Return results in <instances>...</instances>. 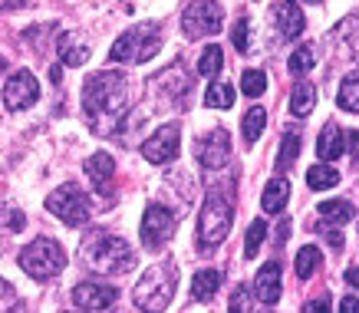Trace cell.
<instances>
[{"label":"cell","instance_id":"15","mask_svg":"<svg viewBox=\"0 0 359 313\" xmlns=\"http://www.w3.org/2000/svg\"><path fill=\"white\" fill-rule=\"evenodd\" d=\"M280 291H283V284H280V264H264L261 270H257V281H254V297L261 303H277L280 300Z\"/></svg>","mask_w":359,"mask_h":313},{"label":"cell","instance_id":"18","mask_svg":"<svg viewBox=\"0 0 359 313\" xmlns=\"http://www.w3.org/2000/svg\"><path fill=\"white\" fill-rule=\"evenodd\" d=\"M287 201H290V185H287V178H273V182H267V188H264V194H261L264 211H267V215H277V211H283Z\"/></svg>","mask_w":359,"mask_h":313},{"label":"cell","instance_id":"38","mask_svg":"<svg viewBox=\"0 0 359 313\" xmlns=\"http://www.w3.org/2000/svg\"><path fill=\"white\" fill-rule=\"evenodd\" d=\"M30 0H0V13L4 11H20V7H27Z\"/></svg>","mask_w":359,"mask_h":313},{"label":"cell","instance_id":"21","mask_svg":"<svg viewBox=\"0 0 359 313\" xmlns=\"http://www.w3.org/2000/svg\"><path fill=\"white\" fill-rule=\"evenodd\" d=\"M300 149H304V135H300V132H294V129H287L283 145H280V152H277V168H280V172L294 168V162L300 159Z\"/></svg>","mask_w":359,"mask_h":313},{"label":"cell","instance_id":"20","mask_svg":"<svg viewBox=\"0 0 359 313\" xmlns=\"http://www.w3.org/2000/svg\"><path fill=\"white\" fill-rule=\"evenodd\" d=\"M218 287H221V270H215V267L198 270L195 277H191V297L195 300H211Z\"/></svg>","mask_w":359,"mask_h":313},{"label":"cell","instance_id":"23","mask_svg":"<svg viewBox=\"0 0 359 313\" xmlns=\"http://www.w3.org/2000/svg\"><path fill=\"white\" fill-rule=\"evenodd\" d=\"M306 185H310L313 192H330V188H337L339 185V172L333 168V165L320 162V165H313V168L306 172Z\"/></svg>","mask_w":359,"mask_h":313},{"label":"cell","instance_id":"29","mask_svg":"<svg viewBox=\"0 0 359 313\" xmlns=\"http://www.w3.org/2000/svg\"><path fill=\"white\" fill-rule=\"evenodd\" d=\"M313 63H316V50L310 44H304V46H297L294 53H290V63H287V69H290L294 76H304Z\"/></svg>","mask_w":359,"mask_h":313},{"label":"cell","instance_id":"4","mask_svg":"<svg viewBox=\"0 0 359 313\" xmlns=\"http://www.w3.org/2000/svg\"><path fill=\"white\" fill-rule=\"evenodd\" d=\"M162 50V30L155 23H142V27H129L119 40L112 44L109 60L112 63H145Z\"/></svg>","mask_w":359,"mask_h":313},{"label":"cell","instance_id":"3","mask_svg":"<svg viewBox=\"0 0 359 313\" xmlns=\"http://www.w3.org/2000/svg\"><path fill=\"white\" fill-rule=\"evenodd\" d=\"M175 287H178V267H175L172 260H158L135 284V307L142 313L168 310V303L175 297Z\"/></svg>","mask_w":359,"mask_h":313},{"label":"cell","instance_id":"35","mask_svg":"<svg viewBox=\"0 0 359 313\" xmlns=\"http://www.w3.org/2000/svg\"><path fill=\"white\" fill-rule=\"evenodd\" d=\"M231 36H234V46H238V50H248V44H250V27H248V20H238V23H234Z\"/></svg>","mask_w":359,"mask_h":313},{"label":"cell","instance_id":"40","mask_svg":"<svg viewBox=\"0 0 359 313\" xmlns=\"http://www.w3.org/2000/svg\"><path fill=\"white\" fill-rule=\"evenodd\" d=\"M343 281H346L349 287H359V267H349L346 274H343Z\"/></svg>","mask_w":359,"mask_h":313},{"label":"cell","instance_id":"2","mask_svg":"<svg viewBox=\"0 0 359 313\" xmlns=\"http://www.w3.org/2000/svg\"><path fill=\"white\" fill-rule=\"evenodd\" d=\"M79 258L96 274H129L135 267V254L122 238L109 231H89L79 244Z\"/></svg>","mask_w":359,"mask_h":313},{"label":"cell","instance_id":"5","mask_svg":"<svg viewBox=\"0 0 359 313\" xmlns=\"http://www.w3.org/2000/svg\"><path fill=\"white\" fill-rule=\"evenodd\" d=\"M234 225V205L228 194H208L201 215H198V241L201 248H215L231 234Z\"/></svg>","mask_w":359,"mask_h":313},{"label":"cell","instance_id":"28","mask_svg":"<svg viewBox=\"0 0 359 313\" xmlns=\"http://www.w3.org/2000/svg\"><path fill=\"white\" fill-rule=\"evenodd\" d=\"M205 102L211 109H231L234 106V89H231L224 79H215V83L208 86V93H205Z\"/></svg>","mask_w":359,"mask_h":313},{"label":"cell","instance_id":"11","mask_svg":"<svg viewBox=\"0 0 359 313\" xmlns=\"http://www.w3.org/2000/svg\"><path fill=\"white\" fill-rule=\"evenodd\" d=\"M36 99H40V83H36V76L30 69H20V73H13L7 79V86H4V106L11 109V112L30 109Z\"/></svg>","mask_w":359,"mask_h":313},{"label":"cell","instance_id":"31","mask_svg":"<svg viewBox=\"0 0 359 313\" xmlns=\"http://www.w3.org/2000/svg\"><path fill=\"white\" fill-rule=\"evenodd\" d=\"M221 66H224V56H221V46H208L201 60H198V73L201 76H215L221 73Z\"/></svg>","mask_w":359,"mask_h":313},{"label":"cell","instance_id":"43","mask_svg":"<svg viewBox=\"0 0 359 313\" xmlns=\"http://www.w3.org/2000/svg\"><path fill=\"white\" fill-rule=\"evenodd\" d=\"M66 313H76V310H66Z\"/></svg>","mask_w":359,"mask_h":313},{"label":"cell","instance_id":"33","mask_svg":"<svg viewBox=\"0 0 359 313\" xmlns=\"http://www.w3.org/2000/svg\"><path fill=\"white\" fill-rule=\"evenodd\" d=\"M231 313H250V291L248 284H241L231 291Z\"/></svg>","mask_w":359,"mask_h":313},{"label":"cell","instance_id":"17","mask_svg":"<svg viewBox=\"0 0 359 313\" xmlns=\"http://www.w3.org/2000/svg\"><path fill=\"white\" fill-rule=\"evenodd\" d=\"M86 175L96 182L99 192H109V182H112V175H116V159H112L109 152L89 155L86 159Z\"/></svg>","mask_w":359,"mask_h":313},{"label":"cell","instance_id":"27","mask_svg":"<svg viewBox=\"0 0 359 313\" xmlns=\"http://www.w3.org/2000/svg\"><path fill=\"white\" fill-rule=\"evenodd\" d=\"M337 102H339V109H346V112H359V73H349L346 79L339 83Z\"/></svg>","mask_w":359,"mask_h":313},{"label":"cell","instance_id":"37","mask_svg":"<svg viewBox=\"0 0 359 313\" xmlns=\"http://www.w3.org/2000/svg\"><path fill=\"white\" fill-rule=\"evenodd\" d=\"M339 313H359V300L356 297H343L339 300Z\"/></svg>","mask_w":359,"mask_h":313},{"label":"cell","instance_id":"26","mask_svg":"<svg viewBox=\"0 0 359 313\" xmlns=\"http://www.w3.org/2000/svg\"><path fill=\"white\" fill-rule=\"evenodd\" d=\"M316 211H320V218H323L327 225H346V221H353V205H349V201H339V198L323 201Z\"/></svg>","mask_w":359,"mask_h":313},{"label":"cell","instance_id":"8","mask_svg":"<svg viewBox=\"0 0 359 313\" xmlns=\"http://www.w3.org/2000/svg\"><path fill=\"white\" fill-rule=\"evenodd\" d=\"M221 11L218 0H195L185 13H182V27H185V36L191 40H201V36H215L221 30Z\"/></svg>","mask_w":359,"mask_h":313},{"label":"cell","instance_id":"30","mask_svg":"<svg viewBox=\"0 0 359 313\" xmlns=\"http://www.w3.org/2000/svg\"><path fill=\"white\" fill-rule=\"evenodd\" d=\"M241 89H244V96L257 99L267 93V76L261 73V69H248V73L241 76Z\"/></svg>","mask_w":359,"mask_h":313},{"label":"cell","instance_id":"42","mask_svg":"<svg viewBox=\"0 0 359 313\" xmlns=\"http://www.w3.org/2000/svg\"><path fill=\"white\" fill-rule=\"evenodd\" d=\"M310 4H320V0H310Z\"/></svg>","mask_w":359,"mask_h":313},{"label":"cell","instance_id":"6","mask_svg":"<svg viewBox=\"0 0 359 313\" xmlns=\"http://www.w3.org/2000/svg\"><path fill=\"white\" fill-rule=\"evenodd\" d=\"M20 267L36 281H50L66 267V251L53 238H36L20 251Z\"/></svg>","mask_w":359,"mask_h":313},{"label":"cell","instance_id":"9","mask_svg":"<svg viewBox=\"0 0 359 313\" xmlns=\"http://www.w3.org/2000/svg\"><path fill=\"white\" fill-rule=\"evenodd\" d=\"M142 244L149 251H158L165 248V241L172 238V231H175V218L168 208L162 205H149L145 208V215H142Z\"/></svg>","mask_w":359,"mask_h":313},{"label":"cell","instance_id":"10","mask_svg":"<svg viewBox=\"0 0 359 313\" xmlns=\"http://www.w3.org/2000/svg\"><path fill=\"white\" fill-rule=\"evenodd\" d=\"M178 149H182V132H178V126H162V129H155L149 139L142 142V155L152 165L175 162V159H178Z\"/></svg>","mask_w":359,"mask_h":313},{"label":"cell","instance_id":"25","mask_svg":"<svg viewBox=\"0 0 359 313\" xmlns=\"http://www.w3.org/2000/svg\"><path fill=\"white\" fill-rule=\"evenodd\" d=\"M320 260H323L320 248H313V244H306V248H300V254H297V260H294L297 277H300V281H310V277L316 274V267H320Z\"/></svg>","mask_w":359,"mask_h":313},{"label":"cell","instance_id":"32","mask_svg":"<svg viewBox=\"0 0 359 313\" xmlns=\"http://www.w3.org/2000/svg\"><path fill=\"white\" fill-rule=\"evenodd\" d=\"M264 238H267V225H264L261 218H257V221L248 227V238H244V254H248V258H254V254L261 251Z\"/></svg>","mask_w":359,"mask_h":313},{"label":"cell","instance_id":"34","mask_svg":"<svg viewBox=\"0 0 359 313\" xmlns=\"http://www.w3.org/2000/svg\"><path fill=\"white\" fill-rule=\"evenodd\" d=\"M13 303H17V293H13V287L4 277H0V313H11Z\"/></svg>","mask_w":359,"mask_h":313},{"label":"cell","instance_id":"12","mask_svg":"<svg viewBox=\"0 0 359 313\" xmlns=\"http://www.w3.org/2000/svg\"><path fill=\"white\" fill-rule=\"evenodd\" d=\"M195 159L205 168H224L231 159V135L228 129H211L195 142Z\"/></svg>","mask_w":359,"mask_h":313},{"label":"cell","instance_id":"7","mask_svg":"<svg viewBox=\"0 0 359 313\" xmlns=\"http://www.w3.org/2000/svg\"><path fill=\"white\" fill-rule=\"evenodd\" d=\"M46 211H53L63 225L79 227V225H86L89 221V198L79 185H63V188L50 192V198H46Z\"/></svg>","mask_w":359,"mask_h":313},{"label":"cell","instance_id":"36","mask_svg":"<svg viewBox=\"0 0 359 313\" xmlns=\"http://www.w3.org/2000/svg\"><path fill=\"white\" fill-rule=\"evenodd\" d=\"M304 313H333L330 310V297H316V300H310L304 307Z\"/></svg>","mask_w":359,"mask_h":313},{"label":"cell","instance_id":"41","mask_svg":"<svg viewBox=\"0 0 359 313\" xmlns=\"http://www.w3.org/2000/svg\"><path fill=\"white\" fill-rule=\"evenodd\" d=\"M327 238H330V244H333V248H343V234H339V231H330V234H327Z\"/></svg>","mask_w":359,"mask_h":313},{"label":"cell","instance_id":"22","mask_svg":"<svg viewBox=\"0 0 359 313\" xmlns=\"http://www.w3.org/2000/svg\"><path fill=\"white\" fill-rule=\"evenodd\" d=\"M264 126H267V109H264V106H250L248 112H244V119H241V129H244V142H248V145H254V142L261 139Z\"/></svg>","mask_w":359,"mask_h":313},{"label":"cell","instance_id":"19","mask_svg":"<svg viewBox=\"0 0 359 313\" xmlns=\"http://www.w3.org/2000/svg\"><path fill=\"white\" fill-rule=\"evenodd\" d=\"M316 152H320V159L323 162H333V159H339L343 155V129L339 126H323V132H320V139H316Z\"/></svg>","mask_w":359,"mask_h":313},{"label":"cell","instance_id":"13","mask_svg":"<svg viewBox=\"0 0 359 313\" xmlns=\"http://www.w3.org/2000/svg\"><path fill=\"white\" fill-rule=\"evenodd\" d=\"M116 300H119V291H116V287H109V284L83 281V284H76V291H73V303H76L79 310H86V313L109 310Z\"/></svg>","mask_w":359,"mask_h":313},{"label":"cell","instance_id":"16","mask_svg":"<svg viewBox=\"0 0 359 313\" xmlns=\"http://www.w3.org/2000/svg\"><path fill=\"white\" fill-rule=\"evenodd\" d=\"M56 53H60V63L66 66H83L89 60V40L83 33H63L60 40H56Z\"/></svg>","mask_w":359,"mask_h":313},{"label":"cell","instance_id":"39","mask_svg":"<svg viewBox=\"0 0 359 313\" xmlns=\"http://www.w3.org/2000/svg\"><path fill=\"white\" fill-rule=\"evenodd\" d=\"M349 155H353V159H359V132H349Z\"/></svg>","mask_w":359,"mask_h":313},{"label":"cell","instance_id":"1","mask_svg":"<svg viewBox=\"0 0 359 313\" xmlns=\"http://www.w3.org/2000/svg\"><path fill=\"white\" fill-rule=\"evenodd\" d=\"M129 76L102 69L89 76L83 86V112L99 135H116L122 119L129 116Z\"/></svg>","mask_w":359,"mask_h":313},{"label":"cell","instance_id":"14","mask_svg":"<svg viewBox=\"0 0 359 313\" xmlns=\"http://www.w3.org/2000/svg\"><path fill=\"white\" fill-rule=\"evenodd\" d=\"M271 20H273V27H277V33H280L283 40L300 36L304 27H306L304 11H300V4H294V0H280V4L271 11Z\"/></svg>","mask_w":359,"mask_h":313},{"label":"cell","instance_id":"24","mask_svg":"<svg viewBox=\"0 0 359 313\" xmlns=\"http://www.w3.org/2000/svg\"><path fill=\"white\" fill-rule=\"evenodd\" d=\"M313 102H316V89H313V83L300 79V83L294 86V93H290V112H294V116H310Z\"/></svg>","mask_w":359,"mask_h":313}]
</instances>
